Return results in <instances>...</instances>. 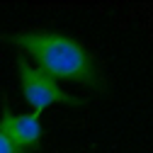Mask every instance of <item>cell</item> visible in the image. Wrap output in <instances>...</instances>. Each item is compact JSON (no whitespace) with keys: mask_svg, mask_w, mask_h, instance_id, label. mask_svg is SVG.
<instances>
[{"mask_svg":"<svg viewBox=\"0 0 153 153\" xmlns=\"http://www.w3.org/2000/svg\"><path fill=\"white\" fill-rule=\"evenodd\" d=\"M17 75H20V88H22V97L27 100L29 107H34V114L44 112L51 105H73L80 107L83 100L75 95L66 92L51 75L44 71L34 68L29 61H25V56H17Z\"/></svg>","mask_w":153,"mask_h":153,"instance_id":"cell-2","label":"cell"},{"mask_svg":"<svg viewBox=\"0 0 153 153\" xmlns=\"http://www.w3.org/2000/svg\"><path fill=\"white\" fill-rule=\"evenodd\" d=\"M0 153H34V151H27V148H20L17 143H12L3 131H0Z\"/></svg>","mask_w":153,"mask_h":153,"instance_id":"cell-4","label":"cell"},{"mask_svg":"<svg viewBox=\"0 0 153 153\" xmlns=\"http://www.w3.org/2000/svg\"><path fill=\"white\" fill-rule=\"evenodd\" d=\"M7 39L20 49V53H29L36 61L39 71L51 75L53 80L80 83L92 90H102L100 66L92 59V53L71 34L51 32V29H32L20 32Z\"/></svg>","mask_w":153,"mask_h":153,"instance_id":"cell-1","label":"cell"},{"mask_svg":"<svg viewBox=\"0 0 153 153\" xmlns=\"http://www.w3.org/2000/svg\"><path fill=\"white\" fill-rule=\"evenodd\" d=\"M0 131L20 148L34 151L42 141L44 129L39 122V114H17L10 107H5L3 114H0Z\"/></svg>","mask_w":153,"mask_h":153,"instance_id":"cell-3","label":"cell"}]
</instances>
